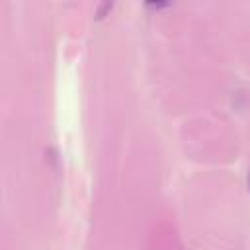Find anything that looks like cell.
Segmentation results:
<instances>
[{"label":"cell","mask_w":250,"mask_h":250,"mask_svg":"<svg viewBox=\"0 0 250 250\" xmlns=\"http://www.w3.org/2000/svg\"><path fill=\"white\" fill-rule=\"evenodd\" d=\"M111 8H113V2H102V4L98 6V10H96V20H102Z\"/></svg>","instance_id":"obj_1"},{"label":"cell","mask_w":250,"mask_h":250,"mask_svg":"<svg viewBox=\"0 0 250 250\" xmlns=\"http://www.w3.org/2000/svg\"><path fill=\"white\" fill-rule=\"evenodd\" d=\"M146 6L148 8H166L168 4L166 2H146Z\"/></svg>","instance_id":"obj_2"},{"label":"cell","mask_w":250,"mask_h":250,"mask_svg":"<svg viewBox=\"0 0 250 250\" xmlns=\"http://www.w3.org/2000/svg\"><path fill=\"white\" fill-rule=\"evenodd\" d=\"M248 189H250V170H248Z\"/></svg>","instance_id":"obj_3"}]
</instances>
